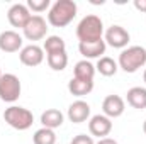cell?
<instances>
[{
    "mask_svg": "<svg viewBox=\"0 0 146 144\" xmlns=\"http://www.w3.org/2000/svg\"><path fill=\"white\" fill-rule=\"evenodd\" d=\"M78 7L73 0H56L48 10V22L53 27H66L76 17Z\"/></svg>",
    "mask_w": 146,
    "mask_h": 144,
    "instance_id": "6da1fadb",
    "label": "cell"
},
{
    "mask_svg": "<svg viewBox=\"0 0 146 144\" xmlns=\"http://www.w3.org/2000/svg\"><path fill=\"white\" fill-rule=\"evenodd\" d=\"M76 37L80 42H95L104 39V22L99 15H85L76 26Z\"/></svg>",
    "mask_w": 146,
    "mask_h": 144,
    "instance_id": "7a4b0ae2",
    "label": "cell"
},
{
    "mask_svg": "<svg viewBox=\"0 0 146 144\" xmlns=\"http://www.w3.org/2000/svg\"><path fill=\"white\" fill-rule=\"evenodd\" d=\"M117 65L122 71L136 73L146 65V49L143 46H129L121 51Z\"/></svg>",
    "mask_w": 146,
    "mask_h": 144,
    "instance_id": "3957f363",
    "label": "cell"
},
{
    "mask_svg": "<svg viewBox=\"0 0 146 144\" xmlns=\"http://www.w3.org/2000/svg\"><path fill=\"white\" fill-rule=\"evenodd\" d=\"M3 120L15 131H27L34 122V115L29 108L10 105L3 112Z\"/></svg>",
    "mask_w": 146,
    "mask_h": 144,
    "instance_id": "277c9868",
    "label": "cell"
},
{
    "mask_svg": "<svg viewBox=\"0 0 146 144\" xmlns=\"http://www.w3.org/2000/svg\"><path fill=\"white\" fill-rule=\"evenodd\" d=\"M21 92H22L21 80L14 73H3L0 78V100L14 104L15 100H19Z\"/></svg>",
    "mask_w": 146,
    "mask_h": 144,
    "instance_id": "5b68a950",
    "label": "cell"
},
{
    "mask_svg": "<svg viewBox=\"0 0 146 144\" xmlns=\"http://www.w3.org/2000/svg\"><path fill=\"white\" fill-rule=\"evenodd\" d=\"M22 34L27 41H41L44 39L46 34H48V22L42 15H33L29 19V22L26 24V27L22 29Z\"/></svg>",
    "mask_w": 146,
    "mask_h": 144,
    "instance_id": "8992f818",
    "label": "cell"
},
{
    "mask_svg": "<svg viewBox=\"0 0 146 144\" xmlns=\"http://www.w3.org/2000/svg\"><path fill=\"white\" fill-rule=\"evenodd\" d=\"M104 41L107 46L114 48V49H126L131 41V36L122 26H110L104 32Z\"/></svg>",
    "mask_w": 146,
    "mask_h": 144,
    "instance_id": "52a82bcc",
    "label": "cell"
},
{
    "mask_svg": "<svg viewBox=\"0 0 146 144\" xmlns=\"http://www.w3.org/2000/svg\"><path fill=\"white\" fill-rule=\"evenodd\" d=\"M88 131H90L92 136H95L99 139L107 137L110 132H112V119L106 117L104 114L92 115L88 119Z\"/></svg>",
    "mask_w": 146,
    "mask_h": 144,
    "instance_id": "ba28073f",
    "label": "cell"
},
{
    "mask_svg": "<svg viewBox=\"0 0 146 144\" xmlns=\"http://www.w3.org/2000/svg\"><path fill=\"white\" fill-rule=\"evenodd\" d=\"M19 59H21V63L24 66H29V68L39 66L44 61V49L41 46H37V44L24 46L19 51Z\"/></svg>",
    "mask_w": 146,
    "mask_h": 144,
    "instance_id": "9c48e42d",
    "label": "cell"
},
{
    "mask_svg": "<svg viewBox=\"0 0 146 144\" xmlns=\"http://www.w3.org/2000/svg\"><path fill=\"white\" fill-rule=\"evenodd\" d=\"M31 17H33V14H31V10L27 9L26 3H14L7 12V19H9L10 26L19 27V29H24Z\"/></svg>",
    "mask_w": 146,
    "mask_h": 144,
    "instance_id": "30bf717a",
    "label": "cell"
},
{
    "mask_svg": "<svg viewBox=\"0 0 146 144\" xmlns=\"http://www.w3.org/2000/svg\"><path fill=\"white\" fill-rule=\"evenodd\" d=\"M126 102L121 95H107L102 102V114L109 119H117L124 114Z\"/></svg>",
    "mask_w": 146,
    "mask_h": 144,
    "instance_id": "8fae6325",
    "label": "cell"
},
{
    "mask_svg": "<svg viewBox=\"0 0 146 144\" xmlns=\"http://www.w3.org/2000/svg\"><path fill=\"white\" fill-rule=\"evenodd\" d=\"M24 39L17 31H3L0 32V51L3 53H17L24 46Z\"/></svg>",
    "mask_w": 146,
    "mask_h": 144,
    "instance_id": "7c38bea8",
    "label": "cell"
},
{
    "mask_svg": "<svg viewBox=\"0 0 146 144\" xmlns=\"http://www.w3.org/2000/svg\"><path fill=\"white\" fill-rule=\"evenodd\" d=\"M106 49H107V44L104 39L95 42H78V51L85 59H95V58L99 59L106 54Z\"/></svg>",
    "mask_w": 146,
    "mask_h": 144,
    "instance_id": "4fadbf2b",
    "label": "cell"
},
{
    "mask_svg": "<svg viewBox=\"0 0 146 144\" xmlns=\"http://www.w3.org/2000/svg\"><path fill=\"white\" fill-rule=\"evenodd\" d=\"M68 119L73 124H82L90 119V105L85 100H75L68 107Z\"/></svg>",
    "mask_w": 146,
    "mask_h": 144,
    "instance_id": "5bb4252c",
    "label": "cell"
},
{
    "mask_svg": "<svg viewBox=\"0 0 146 144\" xmlns=\"http://www.w3.org/2000/svg\"><path fill=\"white\" fill-rule=\"evenodd\" d=\"M63 122H65V115L58 108H48V110H44L41 114V124L46 129H53L54 131V129L61 127Z\"/></svg>",
    "mask_w": 146,
    "mask_h": 144,
    "instance_id": "9a60e30c",
    "label": "cell"
},
{
    "mask_svg": "<svg viewBox=\"0 0 146 144\" xmlns=\"http://www.w3.org/2000/svg\"><path fill=\"white\" fill-rule=\"evenodd\" d=\"M126 100L133 108L145 110L146 108V88L143 87H133L126 93Z\"/></svg>",
    "mask_w": 146,
    "mask_h": 144,
    "instance_id": "2e32d148",
    "label": "cell"
},
{
    "mask_svg": "<svg viewBox=\"0 0 146 144\" xmlns=\"http://www.w3.org/2000/svg\"><path fill=\"white\" fill-rule=\"evenodd\" d=\"M94 76H95V66L88 59H82V61H78L75 65V68H73V78L94 81Z\"/></svg>",
    "mask_w": 146,
    "mask_h": 144,
    "instance_id": "e0dca14e",
    "label": "cell"
},
{
    "mask_svg": "<svg viewBox=\"0 0 146 144\" xmlns=\"http://www.w3.org/2000/svg\"><path fill=\"white\" fill-rule=\"evenodd\" d=\"M94 90V81H87V80H78L72 78L68 81V92L75 97H85Z\"/></svg>",
    "mask_w": 146,
    "mask_h": 144,
    "instance_id": "ac0fdd59",
    "label": "cell"
},
{
    "mask_svg": "<svg viewBox=\"0 0 146 144\" xmlns=\"http://www.w3.org/2000/svg\"><path fill=\"white\" fill-rule=\"evenodd\" d=\"M46 61L53 71H63L68 66V54H66V51L51 53V54H46Z\"/></svg>",
    "mask_w": 146,
    "mask_h": 144,
    "instance_id": "d6986e66",
    "label": "cell"
},
{
    "mask_svg": "<svg viewBox=\"0 0 146 144\" xmlns=\"http://www.w3.org/2000/svg\"><path fill=\"white\" fill-rule=\"evenodd\" d=\"M117 70H119L117 61H114L109 56L99 58V61H97V65H95V71H99L102 76H114V75L117 73Z\"/></svg>",
    "mask_w": 146,
    "mask_h": 144,
    "instance_id": "ffe728a7",
    "label": "cell"
},
{
    "mask_svg": "<svg viewBox=\"0 0 146 144\" xmlns=\"http://www.w3.org/2000/svg\"><path fill=\"white\" fill-rule=\"evenodd\" d=\"M42 49L46 54H51V53H60V51H66V42L65 39L60 36H48L44 44H42Z\"/></svg>",
    "mask_w": 146,
    "mask_h": 144,
    "instance_id": "44dd1931",
    "label": "cell"
},
{
    "mask_svg": "<svg viewBox=\"0 0 146 144\" xmlns=\"http://www.w3.org/2000/svg\"><path fill=\"white\" fill-rule=\"evenodd\" d=\"M33 143L34 144H56V134H54L53 129L41 127V129H37L34 132Z\"/></svg>",
    "mask_w": 146,
    "mask_h": 144,
    "instance_id": "7402d4cb",
    "label": "cell"
},
{
    "mask_svg": "<svg viewBox=\"0 0 146 144\" xmlns=\"http://www.w3.org/2000/svg\"><path fill=\"white\" fill-rule=\"evenodd\" d=\"M27 9L29 10H33V12H36V15H39L41 12H44V10H49V7H51V2L49 0H27Z\"/></svg>",
    "mask_w": 146,
    "mask_h": 144,
    "instance_id": "603a6c76",
    "label": "cell"
},
{
    "mask_svg": "<svg viewBox=\"0 0 146 144\" xmlns=\"http://www.w3.org/2000/svg\"><path fill=\"white\" fill-rule=\"evenodd\" d=\"M70 144H95L94 143V137L92 136H87V134H78L72 139Z\"/></svg>",
    "mask_w": 146,
    "mask_h": 144,
    "instance_id": "cb8c5ba5",
    "label": "cell"
},
{
    "mask_svg": "<svg viewBox=\"0 0 146 144\" xmlns=\"http://www.w3.org/2000/svg\"><path fill=\"white\" fill-rule=\"evenodd\" d=\"M133 5H134V9H136V10L145 12V14H146V0H134V2H133Z\"/></svg>",
    "mask_w": 146,
    "mask_h": 144,
    "instance_id": "d4e9b609",
    "label": "cell"
},
{
    "mask_svg": "<svg viewBox=\"0 0 146 144\" xmlns=\"http://www.w3.org/2000/svg\"><path fill=\"white\" fill-rule=\"evenodd\" d=\"M95 144H119L115 139H112V137H104V139H99V143Z\"/></svg>",
    "mask_w": 146,
    "mask_h": 144,
    "instance_id": "484cf974",
    "label": "cell"
},
{
    "mask_svg": "<svg viewBox=\"0 0 146 144\" xmlns=\"http://www.w3.org/2000/svg\"><path fill=\"white\" fill-rule=\"evenodd\" d=\"M143 132H145V134H146V120H145V122H143Z\"/></svg>",
    "mask_w": 146,
    "mask_h": 144,
    "instance_id": "4316f807",
    "label": "cell"
},
{
    "mask_svg": "<svg viewBox=\"0 0 146 144\" xmlns=\"http://www.w3.org/2000/svg\"><path fill=\"white\" fill-rule=\"evenodd\" d=\"M143 80H145V83H146V70H145V73H143Z\"/></svg>",
    "mask_w": 146,
    "mask_h": 144,
    "instance_id": "83f0119b",
    "label": "cell"
},
{
    "mask_svg": "<svg viewBox=\"0 0 146 144\" xmlns=\"http://www.w3.org/2000/svg\"><path fill=\"white\" fill-rule=\"evenodd\" d=\"M2 75H3V73H2V70H0V78H2Z\"/></svg>",
    "mask_w": 146,
    "mask_h": 144,
    "instance_id": "f1b7e54d",
    "label": "cell"
}]
</instances>
